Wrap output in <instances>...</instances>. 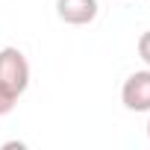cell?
<instances>
[{
    "instance_id": "obj_1",
    "label": "cell",
    "mask_w": 150,
    "mask_h": 150,
    "mask_svg": "<svg viewBox=\"0 0 150 150\" xmlns=\"http://www.w3.org/2000/svg\"><path fill=\"white\" fill-rule=\"evenodd\" d=\"M0 86L12 88L15 94H24L30 86V62L18 47L0 50Z\"/></svg>"
},
{
    "instance_id": "obj_5",
    "label": "cell",
    "mask_w": 150,
    "mask_h": 150,
    "mask_svg": "<svg viewBox=\"0 0 150 150\" xmlns=\"http://www.w3.org/2000/svg\"><path fill=\"white\" fill-rule=\"evenodd\" d=\"M138 56H141V62L150 68V30L141 33V38H138Z\"/></svg>"
},
{
    "instance_id": "obj_4",
    "label": "cell",
    "mask_w": 150,
    "mask_h": 150,
    "mask_svg": "<svg viewBox=\"0 0 150 150\" xmlns=\"http://www.w3.org/2000/svg\"><path fill=\"white\" fill-rule=\"evenodd\" d=\"M18 97H21V94H15V91L6 88V86H0V115H9V112L15 109Z\"/></svg>"
},
{
    "instance_id": "obj_6",
    "label": "cell",
    "mask_w": 150,
    "mask_h": 150,
    "mask_svg": "<svg viewBox=\"0 0 150 150\" xmlns=\"http://www.w3.org/2000/svg\"><path fill=\"white\" fill-rule=\"evenodd\" d=\"M147 138H150V121H147Z\"/></svg>"
},
{
    "instance_id": "obj_2",
    "label": "cell",
    "mask_w": 150,
    "mask_h": 150,
    "mask_svg": "<svg viewBox=\"0 0 150 150\" xmlns=\"http://www.w3.org/2000/svg\"><path fill=\"white\" fill-rule=\"evenodd\" d=\"M121 103L129 112H150V68L127 77V83L121 88Z\"/></svg>"
},
{
    "instance_id": "obj_3",
    "label": "cell",
    "mask_w": 150,
    "mask_h": 150,
    "mask_svg": "<svg viewBox=\"0 0 150 150\" xmlns=\"http://www.w3.org/2000/svg\"><path fill=\"white\" fill-rule=\"evenodd\" d=\"M97 0H56V15L71 24V27H83L97 18Z\"/></svg>"
}]
</instances>
